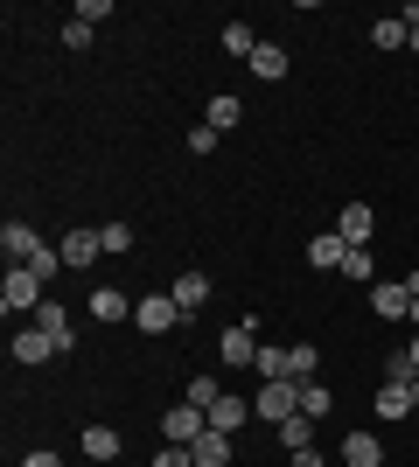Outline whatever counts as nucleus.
Masks as SVG:
<instances>
[{"instance_id": "obj_2", "label": "nucleus", "mask_w": 419, "mask_h": 467, "mask_svg": "<svg viewBox=\"0 0 419 467\" xmlns=\"http://www.w3.org/2000/svg\"><path fill=\"white\" fill-rule=\"evenodd\" d=\"M42 307V279L28 273V265H7V279H0V314L15 321V314H36Z\"/></svg>"}, {"instance_id": "obj_38", "label": "nucleus", "mask_w": 419, "mask_h": 467, "mask_svg": "<svg viewBox=\"0 0 419 467\" xmlns=\"http://www.w3.org/2000/svg\"><path fill=\"white\" fill-rule=\"evenodd\" d=\"M413 405H419V377H413Z\"/></svg>"}, {"instance_id": "obj_6", "label": "nucleus", "mask_w": 419, "mask_h": 467, "mask_svg": "<svg viewBox=\"0 0 419 467\" xmlns=\"http://www.w3.org/2000/svg\"><path fill=\"white\" fill-rule=\"evenodd\" d=\"M36 328L49 335V342H57V356H70V349H78V328H70L63 300H42V307H36Z\"/></svg>"}, {"instance_id": "obj_34", "label": "nucleus", "mask_w": 419, "mask_h": 467, "mask_svg": "<svg viewBox=\"0 0 419 467\" xmlns=\"http://www.w3.org/2000/svg\"><path fill=\"white\" fill-rule=\"evenodd\" d=\"M21 467H70V461H63V453H49V447H36V453H28Z\"/></svg>"}, {"instance_id": "obj_23", "label": "nucleus", "mask_w": 419, "mask_h": 467, "mask_svg": "<svg viewBox=\"0 0 419 467\" xmlns=\"http://www.w3.org/2000/svg\"><path fill=\"white\" fill-rule=\"evenodd\" d=\"M252 78H287V49H279V42H259V57H252Z\"/></svg>"}, {"instance_id": "obj_7", "label": "nucleus", "mask_w": 419, "mask_h": 467, "mask_svg": "<svg viewBox=\"0 0 419 467\" xmlns=\"http://www.w3.org/2000/svg\"><path fill=\"white\" fill-rule=\"evenodd\" d=\"M371 314H378V321H405V314H413L405 279H378V286H371Z\"/></svg>"}, {"instance_id": "obj_30", "label": "nucleus", "mask_w": 419, "mask_h": 467, "mask_svg": "<svg viewBox=\"0 0 419 467\" xmlns=\"http://www.w3.org/2000/svg\"><path fill=\"white\" fill-rule=\"evenodd\" d=\"M99 237H105V252H120V258H126V252H133V231H126V223H105V231H99Z\"/></svg>"}, {"instance_id": "obj_32", "label": "nucleus", "mask_w": 419, "mask_h": 467, "mask_svg": "<svg viewBox=\"0 0 419 467\" xmlns=\"http://www.w3.org/2000/svg\"><path fill=\"white\" fill-rule=\"evenodd\" d=\"M154 467H196V453H189V447H161Z\"/></svg>"}, {"instance_id": "obj_20", "label": "nucleus", "mask_w": 419, "mask_h": 467, "mask_svg": "<svg viewBox=\"0 0 419 467\" xmlns=\"http://www.w3.org/2000/svg\"><path fill=\"white\" fill-rule=\"evenodd\" d=\"M405 411H419L413 384H378V419H405Z\"/></svg>"}, {"instance_id": "obj_10", "label": "nucleus", "mask_w": 419, "mask_h": 467, "mask_svg": "<svg viewBox=\"0 0 419 467\" xmlns=\"http://www.w3.org/2000/svg\"><path fill=\"white\" fill-rule=\"evenodd\" d=\"M21 363V370H36V363H49V356H57V342H49V335L42 328H15V349H7Z\"/></svg>"}, {"instance_id": "obj_18", "label": "nucleus", "mask_w": 419, "mask_h": 467, "mask_svg": "<svg viewBox=\"0 0 419 467\" xmlns=\"http://www.w3.org/2000/svg\"><path fill=\"white\" fill-rule=\"evenodd\" d=\"M342 461H350V467H378L384 461L378 432H350V440H342Z\"/></svg>"}, {"instance_id": "obj_14", "label": "nucleus", "mask_w": 419, "mask_h": 467, "mask_svg": "<svg viewBox=\"0 0 419 467\" xmlns=\"http://www.w3.org/2000/svg\"><path fill=\"white\" fill-rule=\"evenodd\" d=\"M342 252H350V244H342L336 231L308 237V265H315V273H342Z\"/></svg>"}, {"instance_id": "obj_33", "label": "nucleus", "mask_w": 419, "mask_h": 467, "mask_svg": "<svg viewBox=\"0 0 419 467\" xmlns=\"http://www.w3.org/2000/svg\"><path fill=\"white\" fill-rule=\"evenodd\" d=\"M105 15H112V0H78V21H84V28H91V21H105Z\"/></svg>"}, {"instance_id": "obj_5", "label": "nucleus", "mask_w": 419, "mask_h": 467, "mask_svg": "<svg viewBox=\"0 0 419 467\" xmlns=\"http://www.w3.org/2000/svg\"><path fill=\"white\" fill-rule=\"evenodd\" d=\"M252 411H259L266 426H287L300 411V384H259V398H252Z\"/></svg>"}, {"instance_id": "obj_8", "label": "nucleus", "mask_w": 419, "mask_h": 467, "mask_svg": "<svg viewBox=\"0 0 419 467\" xmlns=\"http://www.w3.org/2000/svg\"><path fill=\"white\" fill-rule=\"evenodd\" d=\"M371 231H378V210H371V202H342V216H336L342 244H371Z\"/></svg>"}, {"instance_id": "obj_11", "label": "nucleus", "mask_w": 419, "mask_h": 467, "mask_svg": "<svg viewBox=\"0 0 419 467\" xmlns=\"http://www.w3.org/2000/svg\"><path fill=\"white\" fill-rule=\"evenodd\" d=\"M413 21H419V7H405V15H384V21H371V42H378V49H405V42H413Z\"/></svg>"}, {"instance_id": "obj_37", "label": "nucleus", "mask_w": 419, "mask_h": 467, "mask_svg": "<svg viewBox=\"0 0 419 467\" xmlns=\"http://www.w3.org/2000/svg\"><path fill=\"white\" fill-rule=\"evenodd\" d=\"M413 49H419V21H413Z\"/></svg>"}, {"instance_id": "obj_1", "label": "nucleus", "mask_w": 419, "mask_h": 467, "mask_svg": "<svg viewBox=\"0 0 419 467\" xmlns=\"http://www.w3.org/2000/svg\"><path fill=\"white\" fill-rule=\"evenodd\" d=\"M217 363H231V370H259V321H231V328L217 335Z\"/></svg>"}, {"instance_id": "obj_29", "label": "nucleus", "mask_w": 419, "mask_h": 467, "mask_svg": "<svg viewBox=\"0 0 419 467\" xmlns=\"http://www.w3.org/2000/svg\"><path fill=\"white\" fill-rule=\"evenodd\" d=\"M217 126H210V119H203V126H196V133H189V154H217Z\"/></svg>"}, {"instance_id": "obj_16", "label": "nucleus", "mask_w": 419, "mask_h": 467, "mask_svg": "<svg viewBox=\"0 0 419 467\" xmlns=\"http://www.w3.org/2000/svg\"><path fill=\"white\" fill-rule=\"evenodd\" d=\"M126 307H140V300H126L120 286H91V321H126Z\"/></svg>"}, {"instance_id": "obj_26", "label": "nucleus", "mask_w": 419, "mask_h": 467, "mask_svg": "<svg viewBox=\"0 0 419 467\" xmlns=\"http://www.w3.org/2000/svg\"><path fill=\"white\" fill-rule=\"evenodd\" d=\"M329 405H336V398H329V384H300V419H321Z\"/></svg>"}, {"instance_id": "obj_3", "label": "nucleus", "mask_w": 419, "mask_h": 467, "mask_svg": "<svg viewBox=\"0 0 419 467\" xmlns=\"http://www.w3.org/2000/svg\"><path fill=\"white\" fill-rule=\"evenodd\" d=\"M161 432H168V447H196L203 432H210V411H203V405H189V398H182L175 411H161Z\"/></svg>"}, {"instance_id": "obj_25", "label": "nucleus", "mask_w": 419, "mask_h": 467, "mask_svg": "<svg viewBox=\"0 0 419 467\" xmlns=\"http://www.w3.org/2000/svg\"><path fill=\"white\" fill-rule=\"evenodd\" d=\"M238 98H231V91H224V98H210V126H217V133H231V126H238Z\"/></svg>"}, {"instance_id": "obj_27", "label": "nucleus", "mask_w": 419, "mask_h": 467, "mask_svg": "<svg viewBox=\"0 0 419 467\" xmlns=\"http://www.w3.org/2000/svg\"><path fill=\"white\" fill-rule=\"evenodd\" d=\"M413 356H405V349H392V356H384V384H413Z\"/></svg>"}, {"instance_id": "obj_39", "label": "nucleus", "mask_w": 419, "mask_h": 467, "mask_svg": "<svg viewBox=\"0 0 419 467\" xmlns=\"http://www.w3.org/2000/svg\"><path fill=\"white\" fill-rule=\"evenodd\" d=\"M413 321H419V300H413Z\"/></svg>"}, {"instance_id": "obj_35", "label": "nucleus", "mask_w": 419, "mask_h": 467, "mask_svg": "<svg viewBox=\"0 0 419 467\" xmlns=\"http://www.w3.org/2000/svg\"><path fill=\"white\" fill-rule=\"evenodd\" d=\"M287 467H329V461H321V453L308 447V453H287Z\"/></svg>"}, {"instance_id": "obj_19", "label": "nucleus", "mask_w": 419, "mask_h": 467, "mask_svg": "<svg viewBox=\"0 0 419 467\" xmlns=\"http://www.w3.org/2000/svg\"><path fill=\"white\" fill-rule=\"evenodd\" d=\"M189 453H196V467H231V432H203Z\"/></svg>"}, {"instance_id": "obj_17", "label": "nucleus", "mask_w": 419, "mask_h": 467, "mask_svg": "<svg viewBox=\"0 0 419 467\" xmlns=\"http://www.w3.org/2000/svg\"><path fill=\"white\" fill-rule=\"evenodd\" d=\"M203 300H210V273H196V265H189V273L175 279V307H182V314H196Z\"/></svg>"}, {"instance_id": "obj_13", "label": "nucleus", "mask_w": 419, "mask_h": 467, "mask_svg": "<svg viewBox=\"0 0 419 467\" xmlns=\"http://www.w3.org/2000/svg\"><path fill=\"white\" fill-rule=\"evenodd\" d=\"M0 252H7V265H28V258L42 252V237L28 231V223H7V231H0Z\"/></svg>"}, {"instance_id": "obj_21", "label": "nucleus", "mask_w": 419, "mask_h": 467, "mask_svg": "<svg viewBox=\"0 0 419 467\" xmlns=\"http://www.w3.org/2000/svg\"><path fill=\"white\" fill-rule=\"evenodd\" d=\"M273 432H279V447H287V453H308V447H315V419H300V411L287 419V426H273Z\"/></svg>"}, {"instance_id": "obj_31", "label": "nucleus", "mask_w": 419, "mask_h": 467, "mask_svg": "<svg viewBox=\"0 0 419 467\" xmlns=\"http://www.w3.org/2000/svg\"><path fill=\"white\" fill-rule=\"evenodd\" d=\"M63 49H91V28H84V21H78V15L63 21Z\"/></svg>"}, {"instance_id": "obj_9", "label": "nucleus", "mask_w": 419, "mask_h": 467, "mask_svg": "<svg viewBox=\"0 0 419 467\" xmlns=\"http://www.w3.org/2000/svg\"><path fill=\"white\" fill-rule=\"evenodd\" d=\"M57 252H63V265H70V273H84V265H99V258H105V237H99V231H70Z\"/></svg>"}, {"instance_id": "obj_22", "label": "nucleus", "mask_w": 419, "mask_h": 467, "mask_svg": "<svg viewBox=\"0 0 419 467\" xmlns=\"http://www.w3.org/2000/svg\"><path fill=\"white\" fill-rule=\"evenodd\" d=\"M224 49H231V57H259V36H252V21H224Z\"/></svg>"}, {"instance_id": "obj_12", "label": "nucleus", "mask_w": 419, "mask_h": 467, "mask_svg": "<svg viewBox=\"0 0 419 467\" xmlns=\"http://www.w3.org/2000/svg\"><path fill=\"white\" fill-rule=\"evenodd\" d=\"M245 419H252V398H238V390H224L217 405H210V432H238Z\"/></svg>"}, {"instance_id": "obj_24", "label": "nucleus", "mask_w": 419, "mask_h": 467, "mask_svg": "<svg viewBox=\"0 0 419 467\" xmlns=\"http://www.w3.org/2000/svg\"><path fill=\"white\" fill-rule=\"evenodd\" d=\"M371 273H378V265H371V244H350V252H342V279H357V286H363Z\"/></svg>"}, {"instance_id": "obj_4", "label": "nucleus", "mask_w": 419, "mask_h": 467, "mask_svg": "<svg viewBox=\"0 0 419 467\" xmlns=\"http://www.w3.org/2000/svg\"><path fill=\"white\" fill-rule=\"evenodd\" d=\"M175 321H189V314L175 307V293H147V300L133 307V328H140V335H168Z\"/></svg>"}, {"instance_id": "obj_28", "label": "nucleus", "mask_w": 419, "mask_h": 467, "mask_svg": "<svg viewBox=\"0 0 419 467\" xmlns=\"http://www.w3.org/2000/svg\"><path fill=\"white\" fill-rule=\"evenodd\" d=\"M217 398H224V390H217V377H189V405H203V411H210Z\"/></svg>"}, {"instance_id": "obj_36", "label": "nucleus", "mask_w": 419, "mask_h": 467, "mask_svg": "<svg viewBox=\"0 0 419 467\" xmlns=\"http://www.w3.org/2000/svg\"><path fill=\"white\" fill-rule=\"evenodd\" d=\"M405 356H413V370H419V335H413V342H405Z\"/></svg>"}, {"instance_id": "obj_15", "label": "nucleus", "mask_w": 419, "mask_h": 467, "mask_svg": "<svg viewBox=\"0 0 419 467\" xmlns=\"http://www.w3.org/2000/svg\"><path fill=\"white\" fill-rule=\"evenodd\" d=\"M120 447H126V440L112 426H84V461H91V467H99V461H120Z\"/></svg>"}]
</instances>
